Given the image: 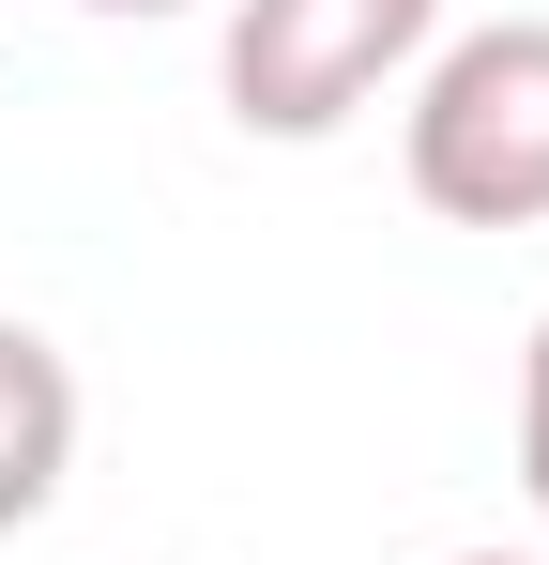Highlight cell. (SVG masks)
<instances>
[{"instance_id": "8992f818", "label": "cell", "mask_w": 549, "mask_h": 565, "mask_svg": "<svg viewBox=\"0 0 549 565\" xmlns=\"http://www.w3.org/2000/svg\"><path fill=\"white\" fill-rule=\"evenodd\" d=\"M458 565H549V551H458Z\"/></svg>"}, {"instance_id": "277c9868", "label": "cell", "mask_w": 549, "mask_h": 565, "mask_svg": "<svg viewBox=\"0 0 549 565\" xmlns=\"http://www.w3.org/2000/svg\"><path fill=\"white\" fill-rule=\"evenodd\" d=\"M519 489H535V520H549V321H535V352H519Z\"/></svg>"}, {"instance_id": "6da1fadb", "label": "cell", "mask_w": 549, "mask_h": 565, "mask_svg": "<svg viewBox=\"0 0 549 565\" xmlns=\"http://www.w3.org/2000/svg\"><path fill=\"white\" fill-rule=\"evenodd\" d=\"M412 199L443 230H535L549 214V15H488V31H443L412 62Z\"/></svg>"}, {"instance_id": "5b68a950", "label": "cell", "mask_w": 549, "mask_h": 565, "mask_svg": "<svg viewBox=\"0 0 549 565\" xmlns=\"http://www.w3.org/2000/svg\"><path fill=\"white\" fill-rule=\"evenodd\" d=\"M92 15H183V0H92Z\"/></svg>"}, {"instance_id": "7a4b0ae2", "label": "cell", "mask_w": 549, "mask_h": 565, "mask_svg": "<svg viewBox=\"0 0 549 565\" xmlns=\"http://www.w3.org/2000/svg\"><path fill=\"white\" fill-rule=\"evenodd\" d=\"M443 46V0H229L214 31V93L245 138H336Z\"/></svg>"}, {"instance_id": "3957f363", "label": "cell", "mask_w": 549, "mask_h": 565, "mask_svg": "<svg viewBox=\"0 0 549 565\" xmlns=\"http://www.w3.org/2000/svg\"><path fill=\"white\" fill-rule=\"evenodd\" d=\"M62 473H77V367H62V337L0 321V535H31L62 504Z\"/></svg>"}]
</instances>
